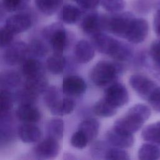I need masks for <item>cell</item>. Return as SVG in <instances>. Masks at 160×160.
Masks as SVG:
<instances>
[{"label": "cell", "instance_id": "obj_14", "mask_svg": "<svg viewBox=\"0 0 160 160\" xmlns=\"http://www.w3.org/2000/svg\"><path fill=\"white\" fill-rule=\"evenodd\" d=\"M62 88L63 92L66 95L78 96L86 91V84L80 76L72 75L64 79Z\"/></svg>", "mask_w": 160, "mask_h": 160}, {"label": "cell", "instance_id": "obj_6", "mask_svg": "<svg viewBox=\"0 0 160 160\" xmlns=\"http://www.w3.org/2000/svg\"><path fill=\"white\" fill-rule=\"evenodd\" d=\"M29 52V45L22 41H18L6 47L3 59L8 65L14 66L22 62Z\"/></svg>", "mask_w": 160, "mask_h": 160}, {"label": "cell", "instance_id": "obj_25", "mask_svg": "<svg viewBox=\"0 0 160 160\" xmlns=\"http://www.w3.org/2000/svg\"><path fill=\"white\" fill-rule=\"evenodd\" d=\"M66 61L62 54H54L46 61V67L48 71L53 74L62 73L66 67Z\"/></svg>", "mask_w": 160, "mask_h": 160}, {"label": "cell", "instance_id": "obj_33", "mask_svg": "<svg viewBox=\"0 0 160 160\" xmlns=\"http://www.w3.org/2000/svg\"><path fill=\"white\" fill-rule=\"evenodd\" d=\"M106 159H118V160H128L130 159L129 154L124 150L119 148H110L106 150L104 154Z\"/></svg>", "mask_w": 160, "mask_h": 160}, {"label": "cell", "instance_id": "obj_1", "mask_svg": "<svg viewBox=\"0 0 160 160\" xmlns=\"http://www.w3.org/2000/svg\"><path fill=\"white\" fill-rule=\"evenodd\" d=\"M92 43L99 52L116 60L127 61L132 54V50L129 45L101 32L92 36Z\"/></svg>", "mask_w": 160, "mask_h": 160}, {"label": "cell", "instance_id": "obj_32", "mask_svg": "<svg viewBox=\"0 0 160 160\" xmlns=\"http://www.w3.org/2000/svg\"><path fill=\"white\" fill-rule=\"evenodd\" d=\"M102 8L109 12H119L125 7L124 0H101Z\"/></svg>", "mask_w": 160, "mask_h": 160}, {"label": "cell", "instance_id": "obj_36", "mask_svg": "<svg viewBox=\"0 0 160 160\" xmlns=\"http://www.w3.org/2000/svg\"><path fill=\"white\" fill-rule=\"evenodd\" d=\"M89 141L86 136L79 130L75 132L71 136V145L78 149H82L85 148Z\"/></svg>", "mask_w": 160, "mask_h": 160}, {"label": "cell", "instance_id": "obj_41", "mask_svg": "<svg viewBox=\"0 0 160 160\" xmlns=\"http://www.w3.org/2000/svg\"><path fill=\"white\" fill-rule=\"evenodd\" d=\"M85 9H94L98 6L101 0H72Z\"/></svg>", "mask_w": 160, "mask_h": 160}, {"label": "cell", "instance_id": "obj_8", "mask_svg": "<svg viewBox=\"0 0 160 160\" xmlns=\"http://www.w3.org/2000/svg\"><path fill=\"white\" fill-rule=\"evenodd\" d=\"M116 108L126 104L129 101V94L126 88L119 82H114L106 89L104 98Z\"/></svg>", "mask_w": 160, "mask_h": 160}, {"label": "cell", "instance_id": "obj_10", "mask_svg": "<svg viewBox=\"0 0 160 160\" xmlns=\"http://www.w3.org/2000/svg\"><path fill=\"white\" fill-rule=\"evenodd\" d=\"M149 31V25L147 21L142 18H135L132 21L126 36L129 42L138 44L144 41Z\"/></svg>", "mask_w": 160, "mask_h": 160}, {"label": "cell", "instance_id": "obj_29", "mask_svg": "<svg viewBox=\"0 0 160 160\" xmlns=\"http://www.w3.org/2000/svg\"><path fill=\"white\" fill-rule=\"evenodd\" d=\"M61 0H35L37 8L44 14L50 16L57 11Z\"/></svg>", "mask_w": 160, "mask_h": 160}, {"label": "cell", "instance_id": "obj_30", "mask_svg": "<svg viewBox=\"0 0 160 160\" xmlns=\"http://www.w3.org/2000/svg\"><path fill=\"white\" fill-rule=\"evenodd\" d=\"M12 107V98L8 89H1L0 92V114L4 116L9 114V111Z\"/></svg>", "mask_w": 160, "mask_h": 160}, {"label": "cell", "instance_id": "obj_34", "mask_svg": "<svg viewBox=\"0 0 160 160\" xmlns=\"http://www.w3.org/2000/svg\"><path fill=\"white\" fill-rule=\"evenodd\" d=\"M4 9L9 12L23 9L29 2V0H2Z\"/></svg>", "mask_w": 160, "mask_h": 160}, {"label": "cell", "instance_id": "obj_19", "mask_svg": "<svg viewBox=\"0 0 160 160\" xmlns=\"http://www.w3.org/2000/svg\"><path fill=\"white\" fill-rule=\"evenodd\" d=\"M82 11L75 6L66 4L62 6L59 14L60 19L68 24L76 23L82 16Z\"/></svg>", "mask_w": 160, "mask_h": 160}, {"label": "cell", "instance_id": "obj_4", "mask_svg": "<svg viewBox=\"0 0 160 160\" xmlns=\"http://www.w3.org/2000/svg\"><path fill=\"white\" fill-rule=\"evenodd\" d=\"M42 36L50 44L54 54H62L69 39L68 32L61 23H52L44 28Z\"/></svg>", "mask_w": 160, "mask_h": 160}, {"label": "cell", "instance_id": "obj_15", "mask_svg": "<svg viewBox=\"0 0 160 160\" xmlns=\"http://www.w3.org/2000/svg\"><path fill=\"white\" fill-rule=\"evenodd\" d=\"M74 57L79 63H87L94 56V47L86 40L79 41L74 50Z\"/></svg>", "mask_w": 160, "mask_h": 160}, {"label": "cell", "instance_id": "obj_12", "mask_svg": "<svg viewBox=\"0 0 160 160\" xmlns=\"http://www.w3.org/2000/svg\"><path fill=\"white\" fill-rule=\"evenodd\" d=\"M106 16L93 12L88 14L82 19L81 28L86 34L94 35L105 29Z\"/></svg>", "mask_w": 160, "mask_h": 160}, {"label": "cell", "instance_id": "obj_44", "mask_svg": "<svg viewBox=\"0 0 160 160\" xmlns=\"http://www.w3.org/2000/svg\"><path fill=\"white\" fill-rule=\"evenodd\" d=\"M155 8L156 11H160V1L156 2V4H155Z\"/></svg>", "mask_w": 160, "mask_h": 160}, {"label": "cell", "instance_id": "obj_5", "mask_svg": "<svg viewBox=\"0 0 160 160\" xmlns=\"http://www.w3.org/2000/svg\"><path fill=\"white\" fill-rule=\"evenodd\" d=\"M135 18L134 14L130 12H116L113 15L106 16L105 29L118 37L125 39L128 31Z\"/></svg>", "mask_w": 160, "mask_h": 160}, {"label": "cell", "instance_id": "obj_31", "mask_svg": "<svg viewBox=\"0 0 160 160\" xmlns=\"http://www.w3.org/2000/svg\"><path fill=\"white\" fill-rule=\"evenodd\" d=\"M29 52L35 56L42 57L48 52V48L45 43L40 39H32L29 44Z\"/></svg>", "mask_w": 160, "mask_h": 160}, {"label": "cell", "instance_id": "obj_18", "mask_svg": "<svg viewBox=\"0 0 160 160\" xmlns=\"http://www.w3.org/2000/svg\"><path fill=\"white\" fill-rule=\"evenodd\" d=\"M34 94H38L44 92L48 88V81L44 74L26 78L25 87Z\"/></svg>", "mask_w": 160, "mask_h": 160}, {"label": "cell", "instance_id": "obj_22", "mask_svg": "<svg viewBox=\"0 0 160 160\" xmlns=\"http://www.w3.org/2000/svg\"><path fill=\"white\" fill-rule=\"evenodd\" d=\"M144 141L160 146V121L146 126L142 131Z\"/></svg>", "mask_w": 160, "mask_h": 160}, {"label": "cell", "instance_id": "obj_20", "mask_svg": "<svg viewBox=\"0 0 160 160\" xmlns=\"http://www.w3.org/2000/svg\"><path fill=\"white\" fill-rule=\"evenodd\" d=\"M100 124L94 118H89L82 121L79 125L78 130L81 131L89 141L94 140L98 136Z\"/></svg>", "mask_w": 160, "mask_h": 160}, {"label": "cell", "instance_id": "obj_35", "mask_svg": "<svg viewBox=\"0 0 160 160\" xmlns=\"http://www.w3.org/2000/svg\"><path fill=\"white\" fill-rule=\"evenodd\" d=\"M44 100L46 105L50 109L61 98L58 89L54 86H51L46 90Z\"/></svg>", "mask_w": 160, "mask_h": 160}, {"label": "cell", "instance_id": "obj_24", "mask_svg": "<svg viewBox=\"0 0 160 160\" xmlns=\"http://www.w3.org/2000/svg\"><path fill=\"white\" fill-rule=\"evenodd\" d=\"M138 158L142 160H155L160 158V148L153 143L143 144L139 149Z\"/></svg>", "mask_w": 160, "mask_h": 160}, {"label": "cell", "instance_id": "obj_16", "mask_svg": "<svg viewBox=\"0 0 160 160\" xmlns=\"http://www.w3.org/2000/svg\"><path fill=\"white\" fill-rule=\"evenodd\" d=\"M16 114L19 120L25 123H34L41 119L40 112L32 104H20Z\"/></svg>", "mask_w": 160, "mask_h": 160}, {"label": "cell", "instance_id": "obj_40", "mask_svg": "<svg viewBox=\"0 0 160 160\" xmlns=\"http://www.w3.org/2000/svg\"><path fill=\"white\" fill-rule=\"evenodd\" d=\"M153 109L160 112V87H158L148 99Z\"/></svg>", "mask_w": 160, "mask_h": 160}, {"label": "cell", "instance_id": "obj_27", "mask_svg": "<svg viewBox=\"0 0 160 160\" xmlns=\"http://www.w3.org/2000/svg\"><path fill=\"white\" fill-rule=\"evenodd\" d=\"M48 136L59 140L62 138L64 131V122L60 118L51 119L46 126Z\"/></svg>", "mask_w": 160, "mask_h": 160}, {"label": "cell", "instance_id": "obj_11", "mask_svg": "<svg viewBox=\"0 0 160 160\" xmlns=\"http://www.w3.org/2000/svg\"><path fill=\"white\" fill-rule=\"evenodd\" d=\"M59 150L58 140L48 137L35 147L34 153L39 159H50L55 158L58 155Z\"/></svg>", "mask_w": 160, "mask_h": 160}, {"label": "cell", "instance_id": "obj_37", "mask_svg": "<svg viewBox=\"0 0 160 160\" xmlns=\"http://www.w3.org/2000/svg\"><path fill=\"white\" fill-rule=\"evenodd\" d=\"M38 96L31 92L25 88L17 93V100L21 103L24 104H32L34 101L36 99Z\"/></svg>", "mask_w": 160, "mask_h": 160}, {"label": "cell", "instance_id": "obj_28", "mask_svg": "<svg viewBox=\"0 0 160 160\" xmlns=\"http://www.w3.org/2000/svg\"><path fill=\"white\" fill-rule=\"evenodd\" d=\"M94 112L99 116L108 118L113 116L117 112V108L111 105L104 98L98 101L93 108Z\"/></svg>", "mask_w": 160, "mask_h": 160}, {"label": "cell", "instance_id": "obj_42", "mask_svg": "<svg viewBox=\"0 0 160 160\" xmlns=\"http://www.w3.org/2000/svg\"><path fill=\"white\" fill-rule=\"evenodd\" d=\"M151 2L150 0H137L135 2V8L141 12L148 11L151 7Z\"/></svg>", "mask_w": 160, "mask_h": 160}, {"label": "cell", "instance_id": "obj_43", "mask_svg": "<svg viewBox=\"0 0 160 160\" xmlns=\"http://www.w3.org/2000/svg\"><path fill=\"white\" fill-rule=\"evenodd\" d=\"M153 27L155 33L160 38V11H156L154 16Z\"/></svg>", "mask_w": 160, "mask_h": 160}, {"label": "cell", "instance_id": "obj_9", "mask_svg": "<svg viewBox=\"0 0 160 160\" xmlns=\"http://www.w3.org/2000/svg\"><path fill=\"white\" fill-rule=\"evenodd\" d=\"M106 138L109 144L119 148H130L134 141L132 134L114 126L107 131Z\"/></svg>", "mask_w": 160, "mask_h": 160}, {"label": "cell", "instance_id": "obj_7", "mask_svg": "<svg viewBox=\"0 0 160 160\" xmlns=\"http://www.w3.org/2000/svg\"><path fill=\"white\" fill-rule=\"evenodd\" d=\"M132 88L143 99L148 100L158 87L148 77L141 74H134L129 78Z\"/></svg>", "mask_w": 160, "mask_h": 160}, {"label": "cell", "instance_id": "obj_23", "mask_svg": "<svg viewBox=\"0 0 160 160\" xmlns=\"http://www.w3.org/2000/svg\"><path fill=\"white\" fill-rule=\"evenodd\" d=\"M75 107L74 102L69 98H61L49 109L53 115L64 116L70 114Z\"/></svg>", "mask_w": 160, "mask_h": 160}, {"label": "cell", "instance_id": "obj_13", "mask_svg": "<svg viewBox=\"0 0 160 160\" xmlns=\"http://www.w3.org/2000/svg\"><path fill=\"white\" fill-rule=\"evenodd\" d=\"M32 24V19L27 13H18L9 16L6 21L5 26L14 34L28 30Z\"/></svg>", "mask_w": 160, "mask_h": 160}, {"label": "cell", "instance_id": "obj_2", "mask_svg": "<svg viewBox=\"0 0 160 160\" xmlns=\"http://www.w3.org/2000/svg\"><path fill=\"white\" fill-rule=\"evenodd\" d=\"M151 114V109L148 106L137 104L132 106L123 117L117 119L114 126L133 134L141 128Z\"/></svg>", "mask_w": 160, "mask_h": 160}, {"label": "cell", "instance_id": "obj_39", "mask_svg": "<svg viewBox=\"0 0 160 160\" xmlns=\"http://www.w3.org/2000/svg\"><path fill=\"white\" fill-rule=\"evenodd\" d=\"M149 52L153 61L160 64V39L155 40L151 43Z\"/></svg>", "mask_w": 160, "mask_h": 160}, {"label": "cell", "instance_id": "obj_17", "mask_svg": "<svg viewBox=\"0 0 160 160\" xmlns=\"http://www.w3.org/2000/svg\"><path fill=\"white\" fill-rule=\"evenodd\" d=\"M18 135L21 140L25 143H32L38 141L41 136L40 129L31 123H26L19 127Z\"/></svg>", "mask_w": 160, "mask_h": 160}, {"label": "cell", "instance_id": "obj_3", "mask_svg": "<svg viewBox=\"0 0 160 160\" xmlns=\"http://www.w3.org/2000/svg\"><path fill=\"white\" fill-rule=\"evenodd\" d=\"M120 71L118 64L108 61H101L92 69L90 77L95 85L104 87L115 82Z\"/></svg>", "mask_w": 160, "mask_h": 160}, {"label": "cell", "instance_id": "obj_26", "mask_svg": "<svg viewBox=\"0 0 160 160\" xmlns=\"http://www.w3.org/2000/svg\"><path fill=\"white\" fill-rule=\"evenodd\" d=\"M21 81V76L16 71H5L1 76V84L6 89L16 88L20 84Z\"/></svg>", "mask_w": 160, "mask_h": 160}, {"label": "cell", "instance_id": "obj_21", "mask_svg": "<svg viewBox=\"0 0 160 160\" xmlns=\"http://www.w3.org/2000/svg\"><path fill=\"white\" fill-rule=\"evenodd\" d=\"M22 72L26 78L36 76L44 74L43 67L41 62L36 59H26L22 62Z\"/></svg>", "mask_w": 160, "mask_h": 160}, {"label": "cell", "instance_id": "obj_38", "mask_svg": "<svg viewBox=\"0 0 160 160\" xmlns=\"http://www.w3.org/2000/svg\"><path fill=\"white\" fill-rule=\"evenodd\" d=\"M14 35L15 34L9 29H8L5 26L1 28L0 31V40L1 48L7 47L9 44H11Z\"/></svg>", "mask_w": 160, "mask_h": 160}]
</instances>
